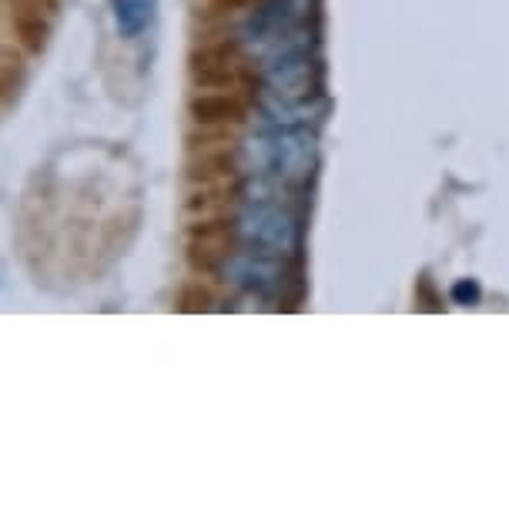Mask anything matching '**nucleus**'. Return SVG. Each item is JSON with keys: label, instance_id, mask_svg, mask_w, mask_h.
Returning a JSON list of instances; mask_svg holds the SVG:
<instances>
[{"label": "nucleus", "instance_id": "3", "mask_svg": "<svg viewBox=\"0 0 509 512\" xmlns=\"http://www.w3.org/2000/svg\"><path fill=\"white\" fill-rule=\"evenodd\" d=\"M235 238L242 241V248H255L292 262L302 251V218L288 201L245 198V205L235 215Z\"/></svg>", "mask_w": 509, "mask_h": 512}, {"label": "nucleus", "instance_id": "1", "mask_svg": "<svg viewBox=\"0 0 509 512\" xmlns=\"http://www.w3.org/2000/svg\"><path fill=\"white\" fill-rule=\"evenodd\" d=\"M319 168V138L309 124H268L238 144L245 198L288 201L302 195Z\"/></svg>", "mask_w": 509, "mask_h": 512}, {"label": "nucleus", "instance_id": "4", "mask_svg": "<svg viewBox=\"0 0 509 512\" xmlns=\"http://www.w3.org/2000/svg\"><path fill=\"white\" fill-rule=\"evenodd\" d=\"M222 278L232 288H238L242 295L262 298V302H275V298L285 295L288 268H285V258L265 255V251H255V248H242L225 258Z\"/></svg>", "mask_w": 509, "mask_h": 512}, {"label": "nucleus", "instance_id": "6", "mask_svg": "<svg viewBox=\"0 0 509 512\" xmlns=\"http://www.w3.org/2000/svg\"><path fill=\"white\" fill-rule=\"evenodd\" d=\"M453 298L459 305H473L476 298H479V288L473 285V282H459L456 288H453Z\"/></svg>", "mask_w": 509, "mask_h": 512}, {"label": "nucleus", "instance_id": "2", "mask_svg": "<svg viewBox=\"0 0 509 512\" xmlns=\"http://www.w3.org/2000/svg\"><path fill=\"white\" fill-rule=\"evenodd\" d=\"M315 0H265L238 24V44L258 71L282 57L315 51Z\"/></svg>", "mask_w": 509, "mask_h": 512}, {"label": "nucleus", "instance_id": "5", "mask_svg": "<svg viewBox=\"0 0 509 512\" xmlns=\"http://www.w3.org/2000/svg\"><path fill=\"white\" fill-rule=\"evenodd\" d=\"M111 17H114V31L124 41H134L148 31L151 17H155V4L151 0H111Z\"/></svg>", "mask_w": 509, "mask_h": 512}]
</instances>
